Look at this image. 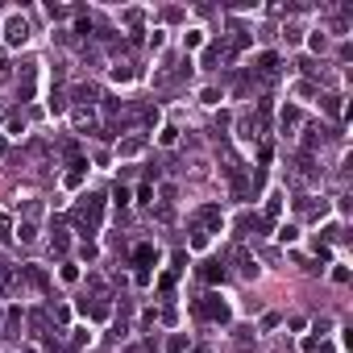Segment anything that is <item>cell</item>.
Masks as SVG:
<instances>
[{
  "mask_svg": "<svg viewBox=\"0 0 353 353\" xmlns=\"http://www.w3.org/2000/svg\"><path fill=\"white\" fill-rule=\"evenodd\" d=\"M9 38H13V42H21V38H26V26H21V21H13V26H9Z\"/></svg>",
  "mask_w": 353,
  "mask_h": 353,
  "instance_id": "cell-1",
  "label": "cell"
}]
</instances>
